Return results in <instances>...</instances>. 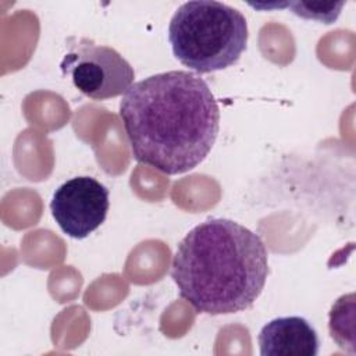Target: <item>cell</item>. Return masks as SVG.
Segmentation results:
<instances>
[{"label":"cell","instance_id":"ba28073f","mask_svg":"<svg viewBox=\"0 0 356 356\" xmlns=\"http://www.w3.org/2000/svg\"><path fill=\"white\" fill-rule=\"evenodd\" d=\"M343 6H345L343 1H339V3H323V1L285 3V7H291L292 13L295 15L305 18V19H314V21L324 22V24H332L338 18Z\"/></svg>","mask_w":356,"mask_h":356},{"label":"cell","instance_id":"52a82bcc","mask_svg":"<svg viewBox=\"0 0 356 356\" xmlns=\"http://www.w3.org/2000/svg\"><path fill=\"white\" fill-rule=\"evenodd\" d=\"M353 312H355V295H343L341 296L330 312V332L331 338L339 345L342 349H348V342L345 335V325L346 323H353ZM349 341L353 342V338L348 335ZM350 350V349H349Z\"/></svg>","mask_w":356,"mask_h":356},{"label":"cell","instance_id":"8992f818","mask_svg":"<svg viewBox=\"0 0 356 356\" xmlns=\"http://www.w3.org/2000/svg\"><path fill=\"white\" fill-rule=\"evenodd\" d=\"M261 356H316L320 341L310 323L299 316L268 321L257 337Z\"/></svg>","mask_w":356,"mask_h":356},{"label":"cell","instance_id":"6da1fadb","mask_svg":"<svg viewBox=\"0 0 356 356\" xmlns=\"http://www.w3.org/2000/svg\"><path fill=\"white\" fill-rule=\"evenodd\" d=\"M120 115L135 160L167 175L200 164L220 129L211 89L189 71H167L132 83L120 102Z\"/></svg>","mask_w":356,"mask_h":356},{"label":"cell","instance_id":"3957f363","mask_svg":"<svg viewBox=\"0 0 356 356\" xmlns=\"http://www.w3.org/2000/svg\"><path fill=\"white\" fill-rule=\"evenodd\" d=\"M248 36L245 15L214 0L181 4L168 25V42L174 56L199 74L236 64L246 50Z\"/></svg>","mask_w":356,"mask_h":356},{"label":"cell","instance_id":"7a4b0ae2","mask_svg":"<svg viewBox=\"0 0 356 356\" xmlns=\"http://www.w3.org/2000/svg\"><path fill=\"white\" fill-rule=\"evenodd\" d=\"M268 275V253L261 238L228 218L193 227L179 242L171 278L179 296L196 313L211 316L249 309Z\"/></svg>","mask_w":356,"mask_h":356},{"label":"cell","instance_id":"277c9868","mask_svg":"<svg viewBox=\"0 0 356 356\" xmlns=\"http://www.w3.org/2000/svg\"><path fill=\"white\" fill-rule=\"evenodd\" d=\"M60 68L81 93L95 100L125 93L135 78L134 68L117 50L86 38L68 44Z\"/></svg>","mask_w":356,"mask_h":356},{"label":"cell","instance_id":"5b68a950","mask_svg":"<svg viewBox=\"0 0 356 356\" xmlns=\"http://www.w3.org/2000/svg\"><path fill=\"white\" fill-rule=\"evenodd\" d=\"M108 189L92 177H75L61 184L50 202L51 216L64 234L83 239L106 220Z\"/></svg>","mask_w":356,"mask_h":356}]
</instances>
